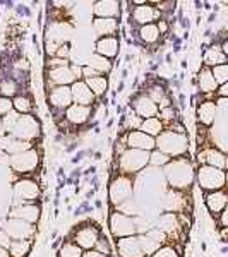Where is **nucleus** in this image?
I'll use <instances>...</instances> for the list:
<instances>
[{"instance_id": "obj_3", "label": "nucleus", "mask_w": 228, "mask_h": 257, "mask_svg": "<svg viewBox=\"0 0 228 257\" xmlns=\"http://www.w3.org/2000/svg\"><path fill=\"white\" fill-rule=\"evenodd\" d=\"M149 161L148 151H139V149H129V151L124 153L122 160H120V168L124 172H138L139 168H143Z\"/></svg>"}, {"instance_id": "obj_18", "label": "nucleus", "mask_w": 228, "mask_h": 257, "mask_svg": "<svg viewBox=\"0 0 228 257\" xmlns=\"http://www.w3.org/2000/svg\"><path fill=\"white\" fill-rule=\"evenodd\" d=\"M50 77H52V81H55L59 86H67V84H70V82H76V77H74L70 65H65V67H59V69H52Z\"/></svg>"}, {"instance_id": "obj_35", "label": "nucleus", "mask_w": 228, "mask_h": 257, "mask_svg": "<svg viewBox=\"0 0 228 257\" xmlns=\"http://www.w3.org/2000/svg\"><path fill=\"white\" fill-rule=\"evenodd\" d=\"M82 257H105V255H103L101 252H86Z\"/></svg>"}, {"instance_id": "obj_17", "label": "nucleus", "mask_w": 228, "mask_h": 257, "mask_svg": "<svg viewBox=\"0 0 228 257\" xmlns=\"http://www.w3.org/2000/svg\"><path fill=\"white\" fill-rule=\"evenodd\" d=\"M89 106H81V105H70L65 110V117L69 122L72 123H84L89 117Z\"/></svg>"}, {"instance_id": "obj_21", "label": "nucleus", "mask_w": 228, "mask_h": 257, "mask_svg": "<svg viewBox=\"0 0 228 257\" xmlns=\"http://www.w3.org/2000/svg\"><path fill=\"white\" fill-rule=\"evenodd\" d=\"M89 69H93L94 72L98 74H108L110 69H111V64L108 59H105V57H99V55H93L89 59Z\"/></svg>"}, {"instance_id": "obj_14", "label": "nucleus", "mask_w": 228, "mask_h": 257, "mask_svg": "<svg viewBox=\"0 0 228 257\" xmlns=\"http://www.w3.org/2000/svg\"><path fill=\"white\" fill-rule=\"evenodd\" d=\"M202 158V163H208L209 167H216L219 170H225V153L223 151H218V149L211 148V149H206L202 155H199V160Z\"/></svg>"}, {"instance_id": "obj_13", "label": "nucleus", "mask_w": 228, "mask_h": 257, "mask_svg": "<svg viewBox=\"0 0 228 257\" xmlns=\"http://www.w3.org/2000/svg\"><path fill=\"white\" fill-rule=\"evenodd\" d=\"M98 237H99L98 230H94V228H91V226L82 228V230L77 231V235H76V245L82 247V248H91V247H94Z\"/></svg>"}, {"instance_id": "obj_11", "label": "nucleus", "mask_w": 228, "mask_h": 257, "mask_svg": "<svg viewBox=\"0 0 228 257\" xmlns=\"http://www.w3.org/2000/svg\"><path fill=\"white\" fill-rule=\"evenodd\" d=\"M93 28L96 31V35L99 38H106V36H115L119 26H117V19H101V18H94L93 21Z\"/></svg>"}, {"instance_id": "obj_10", "label": "nucleus", "mask_w": 228, "mask_h": 257, "mask_svg": "<svg viewBox=\"0 0 228 257\" xmlns=\"http://www.w3.org/2000/svg\"><path fill=\"white\" fill-rule=\"evenodd\" d=\"M119 52V40L117 36H106V38H99L96 41V55L105 57V59H111Z\"/></svg>"}, {"instance_id": "obj_12", "label": "nucleus", "mask_w": 228, "mask_h": 257, "mask_svg": "<svg viewBox=\"0 0 228 257\" xmlns=\"http://www.w3.org/2000/svg\"><path fill=\"white\" fill-rule=\"evenodd\" d=\"M134 108L138 111V115L141 117H155L156 113H158V106H156L155 101H151V99L148 98V94H143V96H139L138 99L134 101Z\"/></svg>"}, {"instance_id": "obj_31", "label": "nucleus", "mask_w": 228, "mask_h": 257, "mask_svg": "<svg viewBox=\"0 0 228 257\" xmlns=\"http://www.w3.org/2000/svg\"><path fill=\"white\" fill-rule=\"evenodd\" d=\"M149 160H151V163H153V165H158V167H160V165H165V163H167V161H168V156H167V155H163L161 151H155V153H153V156H151Z\"/></svg>"}, {"instance_id": "obj_32", "label": "nucleus", "mask_w": 228, "mask_h": 257, "mask_svg": "<svg viewBox=\"0 0 228 257\" xmlns=\"http://www.w3.org/2000/svg\"><path fill=\"white\" fill-rule=\"evenodd\" d=\"M12 111V99L11 98H0V113H9Z\"/></svg>"}, {"instance_id": "obj_19", "label": "nucleus", "mask_w": 228, "mask_h": 257, "mask_svg": "<svg viewBox=\"0 0 228 257\" xmlns=\"http://www.w3.org/2000/svg\"><path fill=\"white\" fill-rule=\"evenodd\" d=\"M199 88H201V91H204V93H211V91L218 88L216 81L211 76L209 67H204L201 70V74H199Z\"/></svg>"}, {"instance_id": "obj_7", "label": "nucleus", "mask_w": 228, "mask_h": 257, "mask_svg": "<svg viewBox=\"0 0 228 257\" xmlns=\"http://www.w3.org/2000/svg\"><path fill=\"white\" fill-rule=\"evenodd\" d=\"M50 103H52L55 108H69L72 105V94H70V88L69 86H57V88L52 89L50 93Z\"/></svg>"}, {"instance_id": "obj_30", "label": "nucleus", "mask_w": 228, "mask_h": 257, "mask_svg": "<svg viewBox=\"0 0 228 257\" xmlns=\"http://www.w3.org/2000/svg\"><path fill=\"white\" fill-rule=\"evenodd\" d=\"M153 257H179V254L173 250V247H161L153 254Z\"/></svg>"}, {"instance_id": "obj_27", "label": "nucleus", "mask_w": 228, "mask_h": 257, "mask_svg": "<svg viewBox=\"0 0 228 257\" xmlns=\"http://www.w3.org/2000/svg\"><path fill=\"white\" fill-rule=\"evenodd\" d=\"M9 252L14 257H23L30 252V243L28 242H14V243H11Z\"/></svg>"}, {"instance_id": "obj_25", "label": "nucleus", "mask_w": 228, "mask_h": 257, "mask_svg": "<svg viewBox=\"0 0 228 257\" xmlns=\"http://www.w3.org/2000/svg\"><path fill=\"white\" fill-rule=\"evenodd\" d=\"M139 36L143 38V41H146V43H155V41L160 38V31H158V28H156V24H146V26H141Z\"/></svg>"}, {"instance_id": "obj_5", "label": "nucleus", "mask_w": 228, "mask_h": 257, "mask_svg": "<svg viewBox=\"0 0 228 257\" xmlns=\"http://www.w3.org/2000/svg\"><path fill=\"white\" fill-rule=\"evenodd\" d=\"M119 252L122 257H143V242L138 237H126L119 242Z\"/></svg>"}, {"instance_id": "obj_28", "label": "nucleus", "mask_w": 228, "mask_h": 257, "mask_svg": "<svg viewBox=\"0 0 228 257\" xmlns=\"http://www.w3.org/2000/svg\"><path fill=\"white\" fill-rule=\"evenodd\" d=\"M81 255H82V250L76 243H65L60 250V257H81Z\"/></svg>"}, {"instance_id": "obj_9", "label": "nucleus", "mask_w": 228, "mask_h": 257, "mask_svg": "<svg viewBox=\"0 0 228 257\" xmlns=\"http://www.w3.org/2000/svg\"><path fill=\"white\" fill-rule=\"evenodd\" d=\"M119 12H120V4L111 2V0H106V2H96L93 7L94 18H101V19H117Z\"/></svg>"}, {"instance_id": "obj_24", "label": "nucleus", "mask_w": 228, "mask_h": 257, "mask_svg": "<svg viewBox=\"0 0 228 257\" xmlns=\"http://www.w3.org/2000/svg\"><path fill=\"white\" fill-rule=\"evenodd\" d=\"M12 108H14L18 113H30L31 108H33V103L30 96H26V94H23V96H16L14 99H12Z\"/></svg>"}, {"instance_id": "obj_34", "label": "nucleus", "mask_w": 228, "mask_h": 257, "mask_svg": "<svg viewBox=\"0 0 228 257\" xmlns=\"http://www.w3.org/2000/svg\"><path fill=\"white\" fill-rule=\"evenodd\" d=\"M218 94H219V96H221V98H226V89H228V86L226 84H221V86H218Z\"/></svg>"}, {"instance_id": "obj_1", "label": "nucleus", "mask_w": 228, "mask_h": 257, "mask_svg": "<svg viewBox=\"0 0 228 257\" xmlns=\"http://www.w3.org/2000/svg\"><path fill=\"white\" fill-rule=\"evenodd\" d=\"M155 146H158L163 155H182L187 149V139L184 138V134L163 132L160 134L158 141H155Z\"/></svg>"}, {"instance_id": "obj_33", "label": "nucleus", "mask_w": 228, "mask_h": 257, "mask_svg": "<svg viewBox=\"0 0 228 257\" xmlns=\"http://www.w3.org/2000/svg\"><path fill=\"white\" fill-rule=\"evenodd\" d=\"M0 247H4V248H7V250H9V247H11L9 233H4V231H0Z\"/></svg>"}, {"instance_id": "obj_23", "label": "nucleus", "mask_w": 228, "mask_h": 257, "mask_svg": "<svg viewBox=\"0 0 228 257\" xmlns=\"http://www.w3.org/2000/svg\"><path fill=\"white\" fill-rule=\"evenodd\" d=\"M86 86L91 89V93L96 96V94H103L106 91V79L103 76H93V77H84Z\"/></svg>"}, {"instance_id": "obj_16", "label": "nucleus", "mask_w": 228, "mask_h": 257, "mask_svg": "<svg viewBox=\"0 0 228 257\" xmlns=\"http://www.w3.org/2000/svg\"><path fill=\"white\" fill-rule=\"evenodd\" d=\"M216 105L214 101H202L201 105L197 106V118L202 125H211L214 122V117H216Z\"/></svg>"}, {"instance_id": "obj_36", "label": "nucleus", "mask_w": 228, "mask_h": 257, "mask_svg": "<svg viewBox=\"0 0 228 257\" xmlns=\"http://www.w3.org/2000/svg\"><path fill=\"white\" fill-rule=\"evenodd\" d=\"M0 257H9V250L4 247H0Z\"/></svg>"}, {"instance_id": "obj_2", "label": "nucleus", "mask_w": 228, "mask_h": 257, "mask_svg": "<svg viewBox=\"0 0 228 257\" xmlns=\"http://www.w3.org/2000/svg\"><path fill=\"white\" fill-rule=\"evenodd\" d=\"M197 180L204 190H219L225 185V172L214 167H201L197 173Z\"/></svg>"}, {"instance_id": "obj_6", "label": "nucleus", "mask_w": 228, "mask_h": 257, "mask_svg": "<svg viewBox=\"0 0 228 257\" xmlns=\"http://www.w3.org/2000/svg\"><path fill=\"white\" fill-rule=\"evenodd\" d=\"M160 19V11L151 7L149 4H143L138 9H134V14H132V21H136L141 26H146V24H153L155 21Z\"/></svg>"}, {"instance_id": "obj_8", "label": "nucleus", "mask_w": 228, "mask_h": 257, "mask_svg": "<svg viewBox=\"0 0 228 257\" xmlns=\"http://www.w3.org/2000/svg\"><path fill=\"white\" fill-rule=\"evenodd\" d=\"M127 144L132 149H139V151H151L155 148V138L144 134L141 131H134L127 136Z\"/></svg>"}, {"instance_id": "obj_22", "label": "nucleus", "mask_w": 228, "mask_h": 257, "mask_svg": "<svg viewBox=\"0 0 228 257\" xmlns=\"http://www.w3.org/2000/svg\"><path fill=\"white\" fill-rule=\"evenodd\" d=\"M141 128H143L141 132H144V134H148V136H151V138H155V136L161 134L163 123H161L160 118L151 117V118H146L144 122H141Z\"/></svg>"}, {"instance_id": "obj_15", "label": "nucleus", "mask_w": 228, "mask_h": 257, "mask_svg": "<svg viewBox=\"0 0 228 257\" xmlns=\"http://www.w3.org/2000/svg\"><path fill=\"white\" fill-rule=\"evenodd\" d=\"M206 204H208L211 213H214V214H218L219 211H223L226 206L225 190L219 189V190H213V192H209L208 196H206Z\"/></svg>"}, {"instance_id": "obj_4", "label": "nucleus", "mask_w": 228, "mask_h": 257, "mask_svg": "<svg viewBox=\"0 0 228 257\" xmlns=\"http://www.w3.org/2000/svg\"><path fill=\"white\" fill-rule=\"evenodd\" d=\"M70 94H72V103L74 105L81 106H89L94 101V94L91 93V89L86 86L84 81L72 82V88H70Z\"/></svg>"}, {"instance_id": "obj_26", "label": "nucleus", "mask_w": 228, "mask_h": 257, "mask_svg": "<svg viewBox=\"0 0 228 257\" xmlns=\"http://www.w3.org/2000/svg\"><path fill=\"white\" fill-rule=\"evenodd\" d=\"M209 70H211V76H213V79L216 81L218 86L226 84V79H228V65L226 64L214 65V67H211Z\"/></svg>"}, {"instance_id": "obj_29", "label": "nucleus", "mask_w": 228, "mask_h": 257, "mask_svg": "<svg viewBox=\"0 0 228 257\" xmlns=\"http://www.w3.org/2000/svg\"><path fill=\"white\" fill-rule=\"evenodd\" d=\"M0 93H2L4 98H9L12 94L18 93V84H16L12 79H7L2 82V86H0Z\"/></svg>"}, {"instance_id": "obj_20", "label": "nucleus", "mask_w": 228, "mask_h": 257, "mask_svg": "<svg viewBox=\"0 0 228 257\" xmlns=\"http://www.w3.org/2000/svg\"><path fill=\"white\" fill-rule=\"evenodd\" d=\"M204 62L208 65H211V67H214V65H219V64H226V55H223V52L219 50L218 45H214V47H211L208 52H206Z\"/></svg>"}]
</instances>
